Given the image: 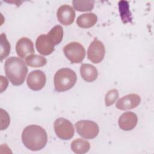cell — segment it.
Here are the masks:
<instances>
[{
  "instance_id": "cell-1",
  "label": "cell",
  "mask_w": 154,
  "mask_h": 154,
  "mask_svg": "<svg viewBox=\"0 0 154 154\" xmlns=\"http://www.w3.org/2000/svg\"><path fill=\"white\" fill-rule=\"evenodd\" d=\"M22 140L27 149L32 151H38L45 147L48 141V135L46 131L41 126L31 125L23 129Z\"/></svg>"
},
{
  "instance_id": "cell-2",
  "label": "cell",
  "mask_w": 154,
  "mask_h": 154,
  "mask_svg": "<svg viewBox=\"0 0 154 154\" xmlns=\"http://www.w3.org/2000/svg\"><path fill=\"white\" fill-rule=\"evenodd\" d=\"M6 76L14 85H22L25 79L28 68L25 63L20 58L11 57L4 64Z\"/></svg>"
},
{
  "instance_id": "cell-3",
  "label": "cell",
  "mask_w": 154,
  "mask_h": 154,
  "mask_svg": "<svg viewBox=\"0 0 154 154\" xmlns=\"http://www.w3.org/2000/svg\"><path fill=\"white\" fill-rule=\"evenodd\" d=\"M76 79V75L73 70L69 68L60 69L54 75L55 89L58 92L69 90L75 85Z\"/></svg>"
},
{
  "instance_id": "cell-4",
  "label": "cell",
  "mask_w": 154,
  "mask_h": 154,
  "mask_svg": "<svg viewBox=\"0 0 154 154\" xmlns=\"http://www.w3.org/2000/svg\"><path fill=\"white\" fill-rule=\"evenodd\" d=\"M66 58L72 63H80L85 56L84 47L79 43L73 42L66 45L63 48Z\"/></svg>"
},
{
  "instance_id": "cell-5",
  "label": "cell",
  "mask_w": 154,
  "mask_h": 154,
  "mask_svg": "<svg viewBox=\"0 0 154 154\" xmlns=\"http://www.w3.org/2000/svg\"><path fill=\"white\" fill-rule=\"evenodd\" d=\"M77 133L85 139L96 137L99 132L97 124L91 120H80L75 124Z\"/></svg>"
},
{
  "instance_id": "cell-6",
  "label": "cell",
  "mask_w": 154,
  "mask_h": 154,
  "mask_svg": "<svg viewBox=\"0 0 154 154\" xmlns=\"http://www.w3.org/2000/svg\"><path fill=\"white\" fill-rule=\"evenodd\" d=\"M54 131L57 136L63 140L71 139L75 133L72 123L64 118L60 117L54 122Z\"/></svg>"
},
{
  "instance_id": "cell-7",
  "label": "cell",
  "mask_w": 154,
  "mask_h": 154,
  "mask_svg": "<svg viewBox=\"0 0 154 154\" xmlns=\"http://www.w3.org/2000/svg\"><path fill=\"white\" fill-rule=\"evenodd\" d=\"M105 48L102 42L94 38L90 43L87 50L88 59L92 63L97 64L100 63L105 56Z\"/></svg>"
},
{
  "instance_id": "cell-8",
  "label": "cell",
  "mask_w": 154,
  "mask_h": 154,
  "mask_svg": "<svg viewBox=\"0 0 154 154\" xmlns=\"http://www.w3.org/2000/svg\"><path fill=\"white\" fill-rule=\"evenodd\" d=\"M46 78L45 73L40 70L31 72L28 75L26 83L28 87L34 91L42 90L46 84Z\"/></svg>"
},
{
  "instance_id": "cell-9",
  "label": "cell",
  "mask_w": 154,
  "mask_h": 154,
  "mask_svg": "<svg viewBox=\"0 0 154 154\" xmlns=\"http://www.w3.org/2000/svg\"><path fill=\"white\" fill-rule=\"evenodd\" d=\"M75 11L69 5H61L57 11V17L58 21L63 25H70L75 20Z\"/></svg>"
},
{
  "instance_id": "cell-10",
  "label": "cell",
  "mask_w": 154,
  "mask_h": 154,
  "mask_svg": "<svg viewBox=\"0 0 154 154\" xmlns=\"http://www.w3.org/2000/svg\"><path fill=\"white\" fill-rule=\"evenodd\" d=\"M54 45L48 34L39 35L35 41V47L37 51L43 55L51 54L55 50Z\"/></svg>"
},
{
  "instance_id": "cell-11",
  "label": "cell",
  "mask_w": 154,
  "mask_h": 154,
  "mask_svg": "<svg viewBox=\"0 0 154 154\" xmlns=\"http://www.w3.org/2000/svg\"><path fill=\"white\" fill-rule=\"evenodd\" d=\"M141 98L137 94H129L118 100L116 107L120 110H129L136 108L140 103Z\"/></svg>"
},
{
  "instance_id": "cell-12",
  "label": "cell",
  "mask_w": 154,
  "mask_h": 154,
  "mask_svg": "<svg viewBox=\"0 0 154 154\" xmlns=\"http://www.w3.org/2000/svg\"><path fill=\"white\" fill-rule=\"evenodd\" d=\"M16 51L21 58H26L29 55L34 54V49L32 42L27 37H22L16 43Z\"/></svg>"
},
{
  "instance_id": "cell-13",
  "label": "cell",
  "mask_w": 154,
  "mask_h": 154,
  "mask_svg": "<svg viewBox=\"0 0 154 154\" xmlns=\"http://www.w3.org/2000/svg\"><path fill=\"white\" fill-rule=\"evenodd\" d=\"M138 117L136 114L128 111L123 113L119 118L118 123L120 128L125 131L133 129L137 125Z\"/></svg>"
},
{
  "instance_id": "cell-14",
  "label": "cell",
  "mask_w": 154,
  "mask_h": 154,
  "mask_svg": "<svg viewBox=\"0 0 154 154\" xmlns=\"http://www.w3.org/2000/svg\"><path fill=\"white\" fill-rule=\"evenodd\" d=\"M80 73L82 79L88 82L94 81L98 76V72L94 66L90 64H82L80 67Z\"/></svg>"
},
{
  "instance_id": "cell-15",
  "label": "cell",
  "mask_w": 154,
  "mask_h": 154,
  "mask_svg": "<svg viewBox=\"0 0 154 154\" xmlns=\"http://www.w3.org/2000/svg\"><path fill=\"white\" fill-rule=\"evenodd\" d=\"M97 21L96 14L93 13H88L79 16L76 19V23L80 28H89L94 26Z\"/></svg>"
},
{
  "instance_id": "cell-16",
  "label": "cell",
  "mask_w": 154,
  "mask_h": 154,
  "mask_svg": "<svg viewBox=\"0 0 154 154\" xmlns=\"http://www.w3.org/2000/svg\"><path fill=\"white\" fill-rule=\"evenodd\" d=\"M70 147L74 153L77 154H84L89 151L90 149V144L87 140L77 138L72 142Z\"/></svg>"
},
{
  "instance_id": "cell-17",
  "label": "cell",
  "mask_w": 154,
  "mask_h": 154,
  "mask_svg": "<svg viewBox=\"0 0 154 154\" xmlns=\"http://www.w3.org/2000/svg\"><path fill=\"white\" fill-rule=\"evenodd\" d=\"M25 63L28 66L30 67H39L46 65L47 60L43 56L31 54L25 58Z\"/></svg>"
},
{
  "instance_id": "cell-18",
  "label": "cell",
  "mask_w": 154,
  "mask_h": 154,
  "mask_svg": "<svg viewBox=\"0 0 154 154\" xmlns=\"http://www.w3.org/2000/svg\"><path fill=\"white\" fill-rule=\"evenodd\" d=\"M120 15L123 23H126L132 20L131 13L129 11V6L128 1H120L119 2Z\"/></svg>"
},
{
  "instance_id": "cell-19",
  "label": "cell",
  "mask_w": 154,
  "mask_h": 154,
  "mask_svg": "<svg viewBox=\"0 0 154 154\" xmlns=\"http://www.w3.org/2000/svg\"><path fill=\"white\" fill-rule=\"evenodd\" d=\"M54 45H57L61 43L63 37V29L61 25H56L53 27L47 34Z\"/></svg>"
},
{
  "instance_id": "cell-20",
  "label": "cell",
  "mask_w": 154,
  "mask_h": 154,
  "mask_svg": "<svg viewBox=\"0 0 154 154\" xmlns=\"http://www.w3.org/2000/svg\"><path fill=\"white\" fill-rule=\"evenodd\" d=\"M72 4L75 10L78 11H90L93 7L94 1L91 0L88 1H72Z\"/></svg>"
},
{
  "instance_id": "cell-21",
  "label": "cell",
  "mask_w": 154,
  "mask_h": 154,
  "mask_svg": "<svg viewBox=\"0 0 154 154\" xmlns=\"http://www.w3.org/2000/svg\"><path fill=\"white\" fill-rule=\"evenodd\" d=\"M11 46L8 41L6 35L4 33H2L0 36V53H1V61L4 58L8 56L10 52Z\"/></svg>"
},
{
  "instance_id": "cell-22",
  "label": "cell",
  "mask_w": 154,
  "mask_h": 154,
  "mask_svg": "<svg viewBox=\"0 0 154 154\" xmlns=\"http://www.w3.org/2000/svg\"><path fill=\"white\" fill-rule=\"evenodd\" d=\"M119 91L117 89H112L107 92L105 97V105L106 106H109L115 103V102L119 98Z\"/></svg>"
},
{
  "instance_id": "cell-23",
  "label": "cell",
  "mask_w": 154,
  "mask_h": 154,
  "mask_svg": "<svg viewBox=\"0 0 154 154\" xmlns=\"http://www.w3.org/2000/svg\"><path fill=\"white\" fill-rule=\"evenodd\" d=\"M1 115V130L3 131L7 129L10 124V119L8 114L3 109H0Z\"/></svg>"
},
{
  "instance_id": "cell-24",
  "label": "cell",
  "mask_w": 154,
  "mask_h": 154,
  "mask_svg": "<svg viewBox=\"0 0 154 154\" xmlns=\"http://www.w3.org/2000/svg\"><path fill=\"white\" fill-rule=\"evenodd\" d=\"M4 79H5V78H4L3 76H1V93H2L4 90H5L8 86V81L7 80L5 82H4Z\"/></svg>"
}]
</instances>
